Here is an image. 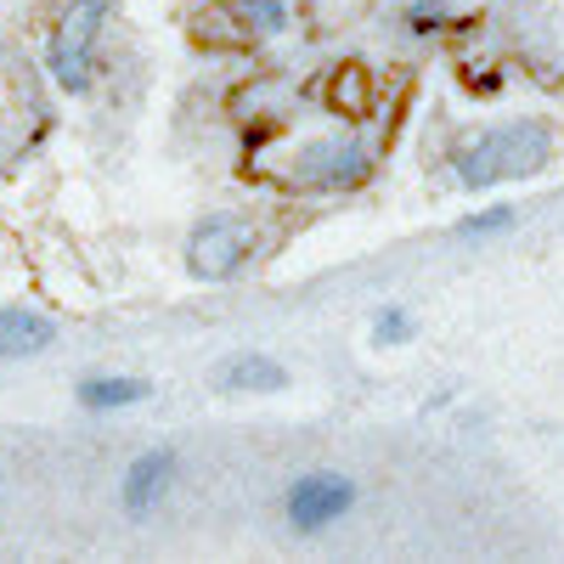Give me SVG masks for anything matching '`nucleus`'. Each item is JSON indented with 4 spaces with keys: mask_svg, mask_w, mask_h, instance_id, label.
<instances>
[{
    "mask_svg": "<svg viewBox=\"0 0 564 564\" xmlns=\"http://www.w3.org/2000/svg\"><path fill=\"white\" fill-rule=\"evenodd\" d=\"M553 153V135L547 124L536 119H513V124H497L475 141H463L457 148V175L468 193H486V186H502V181H525L547 164Z\"/></svg>",
    "mask_w": 564,
    "mask_h": 564,
    "instance_id": "obj_1",
    "label": "nucleus"
},
{
    "mask_svg": "<svg viewBox=\"0 0 564 564\" xmlns=\"http://www.w3.org/2000/svg\"><path fill=\"white\" fill-rule=\"evenodd\" d=\"M102 23H108V0H68L57 29H52V45H45V68L52 79L68 90V97H85L90 79H97V40H102Z\"/></svg>",
    "mask_w": 564,
    "mask_h": 564,
    "instance_id": "obj_2",
    "label": "nucleus"
},
{
    "mask_svg": "<svg viewBox=\"0 0 564 564\" xmlns=\"http://www.w3.org/2000/svg\"><path fill=\"white\" fill-rule=\"evenodd\" d=\"M254 254V226L238 215H204L186 238V271L198 282H231Z\"/></svg>",
    "mask_w": 564,
    "mask_h": 564,
    "instance_id": "obj_3",
    "label": "nucleus"
},
{
    "mask_svg": "<svg viewBox=\"0 0 564 564\" xmlns=\"http://www.w3.org/2000/svg\"><path fill=\"white\" fill-rule=\"evenodd\" d=\"M350 508H356V480L339 475V468H305V475L289 486V497H282V513H289V525L300 536H316L327 525H339Z\"/></svg>",
    "mask_w": 564,
    "mask_h": 564,
    "instance_id": "obj_4",
    "label": "nucleus"
},
{
    "mask_svg": "<svg viewBox=\"0 0 564 564\" xmlns=\"http://www.w3.org/2000/svg\"><path fill=\"white\" fill-rule=\"evenodd\" d=\"M372 170L367 141H316V148L300 153V186H316V193H334V186H356Z\"/></svg>",
    "mask_w": 564,
    "mask_h": 564,
    "instance_id": "obj_5",
    "label": "nucleus"
},
{
    "mask_svg": "<svg viewBox=\"0 0 564 564\" xmlns=\"http://www.w3.org/2000/svg\"><path fill=\"white\" fill-rule=\"evenodd\" d=\"M175 475H181V457H175L170 446H159V452H141V457L124 468V486H119V502H124L130 520H148V513L170 497Z\"/></svg>",
    "mask_w": 564,
    "mask_h": 564,
    "instance_id": "obj_6",
    "label": "nucleus"
},
{
    "mask_svg": "<svg viewBox=\"0 0 564 564\" xmlns=\"http://www.w3.org/2000/svg\"><path fill=\"white\" fill-rule=\"evenodd\" d=\"M57 339L52 316L40 311H23V305H0V361H23V356H40L45 345Z\"/></svg>",
    "mask_w": 564,
    "mask_h": 564,
    "instance_id": "obj_7",
    "label": "nucleus"
},
{
    "mask_svg": "<svg viewBox=\"0 0 564 564\" xmlns=\"http://www.w3.org/2000/svg\"><path fill=\"white\" fill-rule=\"evenodd\" d=\"M215 384L220 390H282L289 384V367L260 356V350H243V356H231V361L215 367Z\"/></svg>",
    "mask_w": 564,
    "mask_h": 564,
    "instance_id": "obj_8",
    "label": "nucleus"
},
{
    "mask_svg": "<svg viewBox=\"0 0 564 564\" xmlns=\"http://www.w3.org/2000/svg\"><path fill=\"white\" fill-rule=\"evenodd\" d=\"M79 406H90V412H124V406H141L153 395V384L148 379H113V372H97V379H79Z\"/></svg>",
    "mask_w": 564,
    "mask_h": 564,
    "instance_id": "obj_9",
    "label": "nucleus"
},
{
    "mask_svg": "<svg viewBox=\"0 0 564 564\" xmlns=\"http://www.w3.org/2000/svg\"><path fill=\"white\" fill-rule=\"evenodd\" d=\"M238 29L254 40H271L289 29V0H238Z\"/></svg>",
    "mask_w": 564,
    "mask_h": 564,
    "instance_id": "obj_10",
    "label": "nucleus"
},
{
    "mask_svg": "<svg viewBox=\"0 0 564 564\" xmlns=\"http://www.w3.org/2000/svg\"><path fill=\"white\" fill-rule=\"evenodd\" d=\"M372 339H379V345H406L412 339V316L401 305H384L379 316H372Z\"/></svg>",
    "mask_w": 564,
    "mask_h": 564,
    "instance_id": "obj_11",
    "label": "nucleus"
},
{
    "mask_svg": "<svg viewBox=\"0 0 564 564\" xmlns=\"http://www.w3.org/2000/svg\"><path fill=\"white\" fill-rule=\"evenodd\" d=\"M508 226H513V209H508V204H502V209H480V215L463 220V238L480 243V238H491V231H508Z\"/></svg>",
    "mask_w": 564,
    "mask_h": 564,
    "instance_id": "obj_12",
    "label": "nucleus"
},
{
    "mask_svg": "<svg viewBox=\"0 0 564 564\" xmlns=\"http://www.w3.org/2000/svg\"><path fill=\"white\" fill-rule=\"evenodd\" d=\"M446 12H452L446 0H417V7L406 12V29H412V34H435V29L446 23Z\"/></svg>",
    "mask_w": 564,
    "mask_h": 564,
    "instance_id": "obj_13",
    "label": "nucleus"
}]
</instances>
